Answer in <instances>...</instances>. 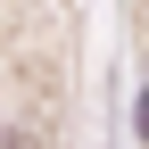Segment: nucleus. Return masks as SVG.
Returning a JSON list of instances; mask_svg holds the SVG:
<instances>
[{
	"mask_svg": "<svg viewBox=\"0 0 149 149\" xmlns=\"http://www.w3.org/2000/svg\"><path fill=\"white\" fill-rule=\"evenodd\" d=\"M141 141H149V91H141Z\"/></svg>",
	"mask_w": 149,
	"mask_h": 149,
	"instance_id": "nucleus-1",
	"label": "nucleus"
}]
</instances>
